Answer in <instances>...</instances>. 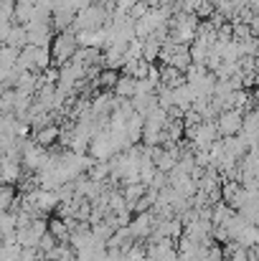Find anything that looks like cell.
<instances>
[{"instance_id":"6da1fadb","label":"cell","mask_w":259,"mask_h":261,"mask_svg":"<svg viewBox=\"0 0 259 261\" xmlns=\"http://www.w3.org/2000/svg\"><path fill=\"white\" fill-rule=\"evenodd\" d=\"M107 5H99V3H89L86 8L74 13V20H72V28L74 31H94V28H102L107 23Z\"/></svg>"},{"instance_id":"7a4b0ae2","label":"cell","mask_w":259,"mask_h":261,"mask_svg":"<svg viewBox=\"0 0 259 261\" xmlns=\"http://www.w3.org/2000/svg\"><path fill=\"white\" fill-rule=\"evenodd\" d=\"M51 64H56V66H61V64H66L74 54H77V48H79V43H77V36H74V31L72 28H66V31H59L56 33V38H51Z\"/></svg>"},{"instance_id":"3957f363","label":"cell","mask_w":259,"mask_h":261,"mask_svg":"<svg viewBox=\"0 0 259 261\" xmlns=\"http://www.w3.org/2000/svg\"><path fill=\"white\" fill-rule=\"evenodd\" d=\"M242 109H224V112H219L216 114V119H214V124H216V132H219V137H229V135H237L239 129H242Z\"/></svg>"},{"instance_id":"277c9868","label":"cell","mask_w":259,"mask_h":261,"mask_svg":"<svg viewBox=\"0 0 259 261\" xmlns=\"http://www.w3.org/2000/svg\"><path fill=\"white\" fill-rule=\"evenodd\" d=\"M153 226H155V213H153V208H150V211H143V213H135V216L130 218V223H127L130 236H132L135 241H143V244H145V239L150 236Z\"/></svg>"},{"instance_id":"5b68a950","label":"cell","mask_w":259,"mask_h":261,"mask_svg":"<svg viewBox=\"0 0 259 261\" xmlns=\"http://www.w3.org/2000/svg\"><path fill=\"white\" fill-rule=\"evenodd\" d=\"M59 135H61V127L51 122V124H46V127H41V129L33 132V142H38L41 147L51 150V147L59 142Z\"/></svg>"},{"instance_id":"8992f818","label":"cell","mask_w":259,"mask_h":261,"mask_svg":"<svg viewBox=\"0 0 259 261\" xmlns=\"http://www.w3.org/2000/svg\"><path fill=\"white\" fill-rule=\"evenodd\" d=\"M158 56H160V41L155 36H148L143 38V51H140V59L148 61V64H158Z\"/></svg>"},{"instance_id":"52a82bcc","label":"cell","mask_w":259,"mask_h":261,"mask_svg":"<svg viewBox=\"0 0 259 261\" xmlns=\"http://www.w3.org/2000/svg\"><path fill=\"white\" fill-rule=\"evenodd\" d=\"M231 241H237L242 249H257V241H259V233H257V226H252V223H247L239 233H237V239H231Z\"/></svg>"},{"instance_id":"ba28073f","label":"cell","mask_w":259,"mask_h":261,"mask_svg":"<svg viewBox=\"0 0 259 261\" xmlns=\"http://www.w3.org/2000/svg\"><path fill=\"white\" fill-rule=\"evenodd\" d=\"M112 94L120 96V99H132V94H135V79L127 76V74L117 76V82H114V87H112Z\"/></svg>"},{"instance_id":"9c48e42d","label":"cell","mask_w":259,"mask_h":261,"mask_svg":"<svg viewBox=\"0 0 259 261\" xmlns=\"http://www.w3.org/2000/svg\"><path fill=\"white\" fill-rule=\"evenodd\" d=\"M231 216H234V208H229L224 200H219V203L211 205V218H208V221H211L214 226H224Z\"/></svg>"},{"instance_id":"30bf717a","label":"cell","mask_w":259,"mask_h":261,"mask_svg":"<svg viewBox=\"0 0 259 261\" xmlns=\"http://www.w3.org/2000/svg\"><path fill=\"white\" fill-rule=\"evenodd\" d=\"M5 46H13V48H23L26 46V25L20 23H13L8 36H5Z\"/></svg>"},{"instance_id":"8fae6325","label":"cell","mask_w":259,"mask_h":261,"mask_svg":"<svg viewBox=\"0 0 259 261\" xmlns=\"http://www.w3.org/2000/svg\"><path fill=\"white\" fill-rule=\"evenodd\" d=\"M54 246H56V239H54V236H51V233L46 231V233H43V236L38 239V246H36V249H38L41 254H46V251H51Z\"/></svg>"},{"instance_id":"7c38bea8","label":"cell","mask_w":259,"mask_h":261,"mask_svg":"<svg viewBox=\"0 0 259 261\" xmlns=\"http://www.w3.org/2000/svg\"><path fill=\"white\" fill-rule=\"evenodd\" d=\"M135 3H137V0H117V8H120V10H130Z\"/></svg>"},{"instance_id":"4fadbf2b","label":"cell","mask_w":259,"mask_h":261,"mask_svg":"<svg viewBox=\"0 0 259 261\" xmlns=\"http://www.w3.org/2000/svg\"><path fill=\"white\" fill-rule=\"evenodd\" d=\"M247 261H257V256H254V249H249V256H247Z\"/></svg>"},{"instance_id":"5bb4252c","label":"cell","mask_w":259,"mask_h":261,"mask_svg":"<svg viewBox=\"0 0 259 261\" xmlns=\"http://www.w3.org/2000/svg\"><path fill=\"white\" fill-rule=\"evenodd\" d=\"M91 3H99V5H107L109 0H91Z\"/></svg>"}]
</instances>
